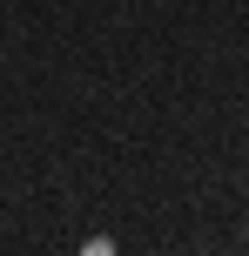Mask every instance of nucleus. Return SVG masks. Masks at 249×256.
<instances>
[{"instance_id": "obj_1", "label": "nucleus", "mask_w": 249, "mask_h": 256, "mask_svg": "<svg viewBox=\"0 0 249 256\" xmlns=\"http://www.w3.org/2000/svg\"><path fill=\"white\" fill-rule=\"evenodd\" d=\"M88 256H115V250H108V243H88Z\"/></svg>"}]
</instances>
